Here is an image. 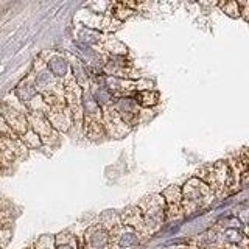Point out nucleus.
Returning <instances> with one entry per match:
<instances>
[{
  "instance_id": "obj_1",
  "label": "nucleus",
  "mask_w": 249,
  "mask_h": 249,
  "mask_svg": "<svg viewBox=\"0 0 249 249\" xmlns=\"http://www.w3.org/2000/svg\"><path fill=\"white\" fill-rule=\"evenodd\" d=\"M216 198L210 187L198 178L189 179L182 187V209L184 215H193L207 209Z\"/></svg>"
},
{
  "instance_id": "obj_2",
  "label": "nucleus",
  "mask_w": 249,
  "mask_h": 249,
  "mask_svg": "<svg viewBox=\"0 0 249 249\" xmlns=\"http://www.w3.org/2000/svg\"><path fill=\"white\" fill-rule=\"evenodd\" d=\"M140 210H142L146 228L151 233L158 231L162 223L167 220V202L163 199L162 193L151 195V196L145 198L139 204Z\"/></svg>"
},
{
  "instance_id": "obj_3",
  "label": "nucleus",
  "mask_w": 249,
  "mask_h": 249,
  "mask_svg": "<svg viewBox=\"0 0 249 249\" xmlns=\"http://www.w3.org/2000/svg\"><path fill=\"white\" fill-rule=\"evenodd\" d=\"M64 90H66V101L69 109L73 115V126L78 129H83L84 123V109H83V97L84 90L81 89L80 83L76 81L73 72L70 70L67 76L64 78Z\"/></svg>"
},
{
  "instance_id": "obj_4",
  "label": "nucleus",
  "mask_w": 249,
  "mask_h": 249,
  "mask_svg": "<svg viewBox=\"0 0 249 249\" xmlns=\"http://www.w3.org/2000/svg\"><path fill=\"white\" fill-rule=\"evenodd\" d=\"M2 119L8 123L16 134L19 137L25 136L27 132L31 129L30 126V122H28V117H27V106L25 105H13V103H8L5 100L3 105H2Z\"/></svg>"
},
{
  "instance_id": "obj_5",
  "label": "nucleus",
  "mask_w": 249,
  "mask_h": 249,
  "mask_svg": "<svg viewBox=\"0 0 249 249\" xmlns=\"http://www.w3.org/2000/svg\"><path fill=\"white\" fill-rule=\"evenodd\" d=\"M27 117L30 122V126L33 128V131L41 137L44 145L53 146L59 142V132L53 128V124L49 122V119L45 117V114L41 112H31L27 109Z\"/></svg>"
},
{
  "instance_id": "obj_6",
  "label": "nucleus",
  "mask_w": 249,
  "mask_h": 249,
  "mask_svg": "<svg viewBox=\"0 0 249 249\" xmlns=\"http://www.w3.org/2000/svg\"><path fill=\"white\" fill-rule=\"evenodd\" d=\"M103 123H105L106 134L114 139H120L123 136H126L131 131V126H128V124L123 122L120 114L117 112L114 103L103 107Z\"/></svg>"
},
{
  "instance_id": "obj_7",
  "label": "nucleus",
  "mask_w": 249,
  "mask_h": 249,
  "mask_svg": "<svg viewBox=\"0 0 249 249\" xmlns=\"http://www.w3.org/2000/svg\"><path fill=\"white\" fill-rule=\"evenodd\" d=\"M114 106L117 109V112L120 114L123 122L128 124V126H136L139 122V115H140V105L136 101L134 97H122L117 98L114 101Z\"/></svg>"
},
{
  "instance_id": "obj_8",
  "label": "nucleus",
  "mask_w": 249,
  "mask_h": 249,
  "mask_svg": "<svg viewBox=\"0 0 249 249\" xmlns=\"http://www.w3.org/2000/svg\"><path fill=\"white\" fill-rule=\"evenodd\" d=\"M120 221L124 226H129V228L134 229L140 237H150L151 235V232L146 228L143 213H142V210H140L139 206H131L128 209H124V212L120 216Z\"/></svg>"
},
{
  "instance_id": "obj_9",
  "label": "nucleus",
  "mask_w": 249,
  "mask_h": 249,
  "mask_svg": "<svg viewBox=\"0 0 249 249\" xmlns=\"http://www.w3.org/2000/svg\"><path fill=\"white\" fill-rule=\"evenodd\" d=\"M45 117L49 119V122L53 124V128L58 132H67L73 126V115H72V111L69 109V106L53 107V109L49 107Z\"/></svg>"
},
{
  "instance_id": "obj_10",
  "label": "nucleus",
  "mask_w": 249,
  "mask_h": 249,
  "mask_svg": "<svg viewBox=\"0 0 249 249\" xmlns=\"http://www.w3.org/2000/svg\"><path fill=\"white\" fill-rule=\"evenodd\" d=\"M105 72L107 75H112L114 78H126V80H129V78H134L136 75L134 73V67H132V64L129 61H126L123 56H111L109 58V61L106 62L105 66Z\"/></svg>"
},
{
  "instance_id": "obj_11",
  "label": "nucleus",
  "mask_w": 249,
  "mask_h": 249,
  "mask_svg": "<svg viewBox=\"0 0 249 249\" xmlns=\"http://www.w3.org/2000/svg\"><path fill=\"white\" fill-rule=\"evenodd\" d=\"M83 132H84V136L89 137L90 140L101 139L106 134L103 119H89V117H84Z\"/></svg>"
},
{
  "instance_id": "obj_12",
  "label": "nucleus",
  "mask_w": 249,
  "mask_h": 249,
  "mask_svg": "<svg viewBox=\"0 0 249 249\" xmlns=\"http://www.w3.org/2000/svg\"><path fill=\"white\" fill-rule=\"evenodd\" d=\"M195 178L201 179L202 182H206L210 189L213 190V193L216 195V198H221V192H220V187H218V182H216V176H215V170H213V165H204L201 167Z\"/></svg>"
},
{
  "instance_id": "obj_13",
  "label": "nucleus",
  "mask_w": 249,
  "mask_h": 249,
  "mask_svg": "<svg viewBox=\"0 0 249 249\" xmlns=\"http://www.w3.org/2000/svg\"><path fill=\"white\" fill-rule=\"evenodd\" d=\"M0 159H2V167L3 168L13 165V162L18 159V156H16V151L13 148L11 139L6 137V136L0 137Z\"/></svg>"
},
{
  "instance_id": "obj_14",
  "label": "nucleus",
  "mask_w": 249,
  "mask_h": 249,
  "mask_svg": "<svg viewBox=\"0 0 249 249\" xmlns=\"http://www.w3.org/2000/svg\"><path fill=\"white\" fill-rule=\"evenodd\" d=\"M134 98L142 107H153L159 103V93L153 89H143L134 93Z\"/></svg>"
},
{
  "instance_id": "obj_15",
  "label": "nucleus",
  "mask_w": 249,
  "mask_h": 249,
  "mask_svg": "<svg viewBox=\"0 0 249 249\" xmlns=\"http://www.w3.org/2000/svg\"><path fill=\"white\" fill-rule=\"evenodd\" d=\"M162 196H163V199H165L167 206L182 207V187L170 185L162 192Z\"/></svg>"
},
{
  "instance_id": "obj_16",
  "label": "nucleus",
  "mask_w": 249,
  "mask_h": 249,
  "mask_svg": "<svg viewBox=\"0 0 249 249\" xmlns=\"http://www.w3.org/2000/svg\"><path fill=\"white\" fill-rule=\"evenodd\" d=\"M241 168V184H249V148H241L237 153Z\"/></svg>"
},
{
  "instance_id": "obj_17",
  "label": "nucleus",
  "mask_w": 249,
  "mask_h": 249,
  "mask_svg": "<svg viewBox=\"0 0 249 249\" xmlns=\"http://www.w3.org/2000/svg\"><path fill=\"white\" fill-rule=\"evenodd\" d=\"M136 11L134 10H131V8L126 5V2H119V3H114L112 5V16L115 19H119V20H124V19H128L131 18L132 14H134Z\"/></svg>"
},
{
  "instance_id": "obj_18",
  "label": "nucleus",
  "mask_w": 249,
  "mask_h": 249,
  "mask_svg": "<svg viewBox=\"0 0 249 249\" xmlns=\"http://www.w3.org/2000/svg\"><path fill=\"white\" fill-rule=\"evenodd\" d=\"M56 249H78L76 238L70 233H59L56 237Z\"/></svg>"
},
{
  "instance_id": "obj_19",
  "label": "nucleus",
  "mask_w": 249,
  "mask_h": 249,
  "mask_svg": "<svg viewBox=\"0 0 249 249\" xmlns=\"http://www.w3.org/2000/svg\"><path fill=\"white\" fill-rule=\"evenodd\" d=\"M20 139L23 140V143H25V145L30 148V150H31V148H39L41 145H44V143H42V140H41V137H39V136L36 134V132L33 131V128H31L25 136H22Z\"/></svg>"
},
{
  "instance_id": "obj_20",
  "label": "nucleus",
  "mask_w": 249,
  "mask_h": 249,
  "mask_svg": "<svg viewBox=\"0 0 249 249\" xmlns=\"http://www.w3.org/2000/svg\"><path fill=\"white\" fill-rule=\"evenodd\" d=\"M220 8H221V10H223L226 14L231 16V18H233V19H237V18H240V16H241V6H240L238 2H226V3H220Z\"/></svg>"
},
{
  "instance_id": "obj_21",
  "label": "nucleus",
  "mask_w": 249,
  "mask_h": 249,
  "mask_svg": "<svg viewBox=\"0 0 249 249\" xmlns=\"http://www.w3.org/2000/svg\"><path fill=\"white\" fill-rule=\"evenodd\" d=\"M35 249H56V238H53V237H42L36 243Z\"/></svg>"
},
{
  "instance_id": "obj_22",
  "label": "nucleus",
  "mask_w": 249,
  "mask_h": 249,
  "mask_svg": "<svg viewBox=\"0 0 249 249\" xmlns=\"http://www.w3.org/2000/svg\"><path fill=\"white\" fill-rule=\"evenodd\" d=\"M2 235H3V241H2V245L6 246L8 243V238H10L11 235V228H2Z\"/></svg>"
},
{
  "instance_id": "obj_23",
  "label": "nucleus",
  "mask_w": 249,
  "mask_h": 249,
  "mask_svg": "<svg viewBox=\"0 0 249 249\" xmlns=\"http://www.w3.org/2000/svg\"><path fill=\"white\" fill-rule=\"evenodd\" d=\"M28 249H35V248H28Z\"/></svg>"
}]
</instances>
